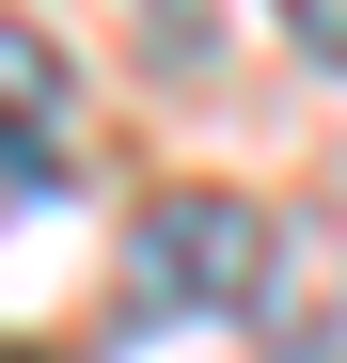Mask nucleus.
I'll list each match as a JSON object with an SVG mask.
<instances>
[{"instance_id":"nucleus-2","label":"nucleus","mask_w":347,"mask_h":363,"mask_svg":"<svg viewBox=\"0 0 347 363\" xmlns=\"http://www.w3.org/2000/svg\"><path fill=\"white\" fill-rule=\"evenodd\" d=\"M64 111H79L64 48L0 16V221H16V206H47V174H64Z\"/></svg>"},{"instance_id":"nucleus-1","label":"nucleus","mask_w":347,"mask_h":363,"mask_svg":"<svg viewBox=\"0 0 347 363\" xmlns=\"http://www.w3.org/2000/svg\"><path fill=\"white\" fill-rule=\"evenodd\" d=\"M253 269H268V221H253L237 190H158V206H142V237H127V347L237 316Z\"/></svg>"},{"instance_id":"nucleus-3","label":"nucleus","mask_w":347,"mask_h":363,"mask_svg":"<svg viewBox=\"0 0 347 363\" xmlns=\"http://www.w3.org/2000/svg\"><path fill=\"white\" fill-rule=\"evenodd\" d=\"M284 32H300L316 64H347V0H284Z\"/></svg>"}]
</instances>
